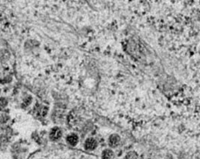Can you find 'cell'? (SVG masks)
Instances as JSON below:
<instances>
[{
  "instance_id": "1",
  "label": "cell",
  "mask_w": 200,
  "mask_h": 159,
  "mask_svg": "<svg viewBox=\"0 0 200 159\" xmlns=\"http://www.w3.org/2000/svg\"><path fill=\"white\" fill-rule=\"evenodd\" d=\"M120 141H121V138H120L119 135L116 134H112L108 138V144L110 147H115L119 144Z\"/></svg>"
},
{
  "instance_id": "4",
  "label": "cell",
  "mask_w": 200,
  "mask_h": 159,
  "mask_svg": "<svg viewBox=\"0 0 200 159\" xmlns=\"http://www.w3.org/2000/svg\"><path fill=\"white\" fill-rule=\"evenodd\" d=\"M67 141L71 145H75V144L78 143V137L76 135V134H70L67 137Z\"/></svg>"
},
{
  "instance_id": "8",
  "label": "cell",
  "mask_w": 200,
  "mask_h": 159,
  "mask_svg": "<svg viewBox=\"0 0 200 159\" xmlns=\"http://www.w3.org/2000/svg\"><path fill=\"white\" fill-rule=\"evenodd\" d=\"M6 104H7V101H5V99L3 98L0 99V110H2V109L6 106Z\"/></svg>"
},
{
  "instance_id": "2",
  "label": "cell",
  "mask_w": 200,
  "mask_h": 159,
  "mask_svg": "<svg viewBox=\"0 0 200 159\" xmlns=\"http://www.w3.org/2000/svg\"><path fill=\"white\" fill-rule=\"evenodd\" d=\"M97 147V141L94 138H88L85 142V148L88 151L94 150Z\"/></svg>"
},
{
  "instance_id": "3",
  "label": "cell",
  "mask_w": 200,
  "mask_h": 159,
  "mask_svg": "<svg viewBox=\"0 0 200 159\" xmlns=\"http://www.w3.org/2000/svg\"><path fill=\"white\" fill-rule=\"evenodd\" d=\"M62 136V131L61 130L58 128H53L52 130V131L50 132V138L53 140V141H55V140H58Z\"/></svg>"
},
{
  "instance_id": "7",
  "label": "cell",
  "mask_w": 200,
  "mask_h": 159,
  "mask_svg": "<svg viewBox=\"0 0 200 159\" xmlns=\"http://www.w3.org/2000/svg\"><path fill=\"white\" fill-rule=\"evenodd\" d=\"M47 110H48V109H47L46 107H41V108L38 109V115L42 116V117H43V116H45V114H47Z\"/></svg>"
},
{
  "instance_id": "5",
  "label": "cell",
  "mask_w": 200,
  "mask_h": 159,
  "mask_svg": "<svg viewBox=\"0 0 200 159\" xmlns=\"http://www.w3.org/2000/svg\"><path fill=\"white\" fill-rule=\"evenodd\" d=\"M113 156V152L110 149H106L102 152V159H111Z\"/></svg>"
},
{
  "instance_id": "6",
  "label": "cell",
  "mask_w": 200,
  "mask_h": 159,
  "mask_svg": "<svg viewBox=\"0 0 200 159\" xmlns=\"http://www.w3.org/2000/svg\"><path fill=\"white\" fill-rule=\"evenodd\" d=\"M125 159H138V154L134 151H130L125 156Z\"/></svg>"
},
{
  "instance_id": "9",
  "label": "cell",
  "mask_w": 200,
  "mask_h": 159,
  "mask_svg": "<svg viewBox=\"0 0 200 159\" xmlns=\"http://www.w3.org/2000/svg\"><path fill=\"white\" fill-rule=\"evenodd\" d=\"M59 159H61V158H59ZM70 159H71V155H70Z\"/></svg>"
}]
</instances>
